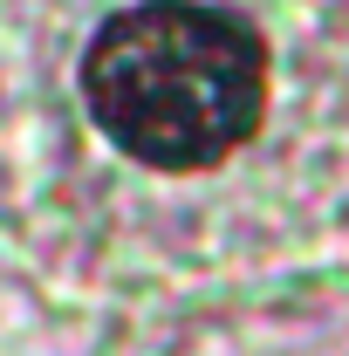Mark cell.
<instances>
[{
  "label": "cell",
  "mask_w": 349,
  "mask_h": 356,
  "mask_svg": "<svg viewBox=\"0 0 349 356\" xmlns=\"http://www.w3.org/2000/svg\"><path fill=\"white\" fill-rule=\"evenodd\" d=\"M96 131L151 172H206L267 117V35L206 0H144L83 48Z\"/></svg>",
  "instance_id": "6da1fadb"
}]
</instances>
